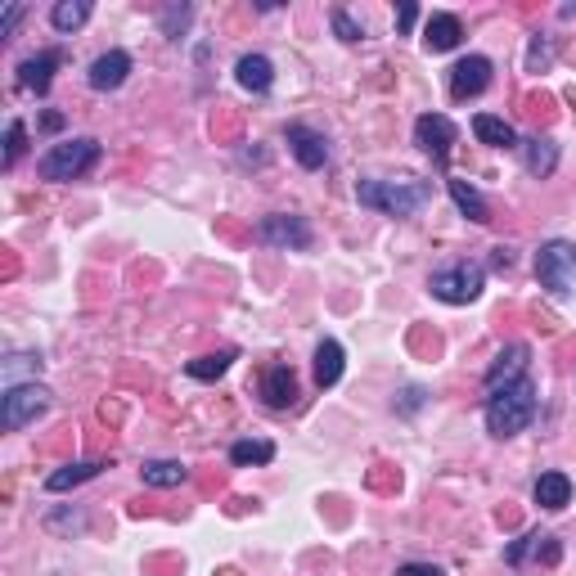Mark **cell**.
<instances>
[{"label": "cell", "instance_id": "6da1fadb", "mask_svg": "<svg viewBox=\"0 0 576 576\" xmlns=\"http://www.w3.org/2000/svg\"><path fill=\"white\" fill-rule=\"evenodd\" d=\"M536 405H540V396H536V383L531 378H518V383H509V387H500V392H491L486 396V432L491 437H518L522 428H531V419H536Z\"/></svg>", "mask_w": 576, "mask_h": 576}, {"label": "cell", "instance_id": "7a4b0ae2", "mask_svg": "<svg viewBox=\"0 0 576 576\" xmlns=\"http://www.w3.org/2000/svg\"><path fill=\"white\" fill-rule=\"evenodd\" d=\"M356 198L365 207H374V212L383 216H414L428 207L432 198V180H360L356 185Z\"/></svg>", "mask_w": 576, "mask_h": 576}, {"label": "cell", "instance_id": "3957f363", "mask_svg": "<svg viewBox=\"0 0 576 576\" xmlns=\"http://www.w3.org/2000/svg\"><path fill=\"white\" fill-rule=\"evenodd\" d=\"M99 162V140L90 135H77V140H63V144H50V149L36 158V176L41 180H81L90 167Z\"/></svg>", "mask_w": 576, "mask_h": 576}, {"label": "cell", "instance_id": "277c9868", "mask_svg": "<svg viewBox=\"0 0 576 576\" xmlns=\"http://www.w3.org/2000/svg\"><path fill=\"white\" fill-rule=\"evenodd\" d=\"M536 279L549 297H572L576 293V243L572 239H549L536 252Z\"/></svg>", "mask_w": 576, "mask_h": 576}, {"label": "cell", "instance_id": "5b68a950", "mask_svg": "<svg viewBox=\"0 0 576 576\" xmlns=\"http://www.w3.org/2000/svg\"><path fill=\"white\" fill-rule=\"evenodd\" d=\"M482 284H486V270L477 261H450V266L432 270L428 275V288L437 302H450V306H468L482 297Z\"/></svg>", "mask_w": 576, "mask_h": 576}, {"label": "cell", "instance_id": "8992f818", "mask_svg": "<svg viewBox=\"0 0 576 576\" xmlns=\"http://www.w3.org/2000/svg\"><path fill=\"white\" fill-rule=\"evenodd\" d=\"M45 410H50V387L14 383V387H5V396H0V428L18 432V428H27V423L41 419Z\"/></svg>", "mask_w": 576, "mask_h": 576}, {"label": "cell", "instance_id": "52a82bcc", "mask_svg": "<svg viewBox=\"0 0 576 576\" xmlns=\"http://www.w3.org/2000/svg\"><path fill=\"white\" fill-rule=\"evenodd\" d=\"M257 239L266 243V248H279V252H306L315 239V230L306 225V216L275 212V216H261L257 221Z\"/></svg>", "mask_w": 576, "mask_h": 576}, {"label": "cell", "instance_id": "ba28073f", "mask_svg": "<svg viewBox=\"0 0 576 576\" xmlns=\"http://www.w3.org/2000/svg\"><path fill=\"white\" fill-rule=\"evenodd\" d=\"M455 122H450L446 113H423L419 122H414V144H419L423 153H432L437 162L450 158V144H455Z\"/></svg>", "mask_w": 576, "mask_h": 576}, {"label": "cell", "instance_id": "9c48e42d", "mask_svg": "<svg viewBox=\"0 0 576 576\" xmlns=\"http://www.w3.org/2000/svg\"><path fill=\"white\" fill-rule=\"evenodd\" d=\"M491 86V59L486 54H464L450 68V99H473Z\"/></svg>", "mask_w": 576, "mask_h": 576}, {"label": "cell", "instance_id": "30bf717a", "mask_svg": "<svg viewBox=\"0 0 576 576\" xmlns=\"http://www.w3.org/2000/svg\"><path fill=\"white\" fill-rule=\"evenodd\" d=\"M527 365H531V347L527 342H509V347L495 356V365L486 369V392H500V387L527 378Z\"/></svg>", "mask_w": 576, "mask_h": 576}, {"label": "cell", "instance_id": "8fae6325", "mask_svg": "<svg viewBox=\"0 0 576 576\" xmlns=\"http://www.w3.org/2000/svg\"><path fill=\"white\" fill-rule=\"evenodd\" d=\"M288 153H293L306 171H320L324 162H329V140H324L320 131H311V126L293 122L288 126Z\"/></svg>", "mask_w": 576, "mask_h": 576}, {"label": "cell", "instance_id": "7c38bea8", "mask_svg": "<svg viewBox=\"0 0 576 576\" xmlns=\"http://www.w3.org/2000/svg\"><path fill=\"white\" fill-rule=\"evenodd\" d=\"M126 77H131V54H126V50H104L95 63H90V72H86L90 90H99V95L117 90Z\"/></svg>", "mask_w": 576, "mask_h": 576}, {"label": "cell", "instance_id": "4fadbf2b", "mask_svg": "<svg viewBox=\"0 0 576 576\" xmlns=\"http://www.w3.org/2000/svg\"><path fill=\"white\" fill-rule=\"evenodd\" d=\"M63 63V54L59 50H36V54H27L23 63H18V86L23 90H32V95H45L50 90V81H54V68Z\"/></svg>", "mask_w": 576, "mask_h": 576}, {"label": "cell", "instance_id": "5bb4252c", "mask_svg": "<svg viewBox=\"0 0 576 576\" xmlns=\"http://www.w3.org/2000/svg\"><path fill=\"white\" fill-rule=\"evenodd\" d=\"M518 153H522V167L527 176L536 180H549L558 171V144L549 135H531V140H518Z\"/></svg>", "mask_w": 576, "mask_h": 576}, {"label": "cell", "instance_id": "9a60e30c", "mask_svg": "<svg viewBox=\"0 0 576 576\" xmlns=\"http://www.w3.org/2000/svg\"><path fill=\"white\" fill-rule=\"evenodd\" d=\"M261 401L270 405V410H288V405L297 401V374L288 365H270L266 374H261Z\"/></svg>", "mask_w": 576, "mask_h": 576}, {"label": "cell", "instance_id": "2e32d148", "mask_svg": "<svg viewBox=\"0 0 576 576\" xmlns=\"http://www.w3.org/2000/svg\"><path fill=\"white\" fill-rule=\"evenodd\" d=\"M459 41H464V23H459L455 14H432L428 27H423V45H428L432 54L455 50Z\"/></svg>", "mask_w": 576, "mask_h": 576}, {"label": "cell", "instance_id": "e0dca14e", "mask_svg": "<svg viewBox=\"0 0 576 576\" xmlns=\"http://www.w3.org/2000/svg\"><path fill=\"white\" fill-rule=\"evenodd\" d=\"M234 77H239V86H243V90L261 95V90L275 86V63H270L266 54H243V59L234 63Z\"/></svg>", "mask_w": 576, "mask_h": 576}, {"label": "cell", "instance_id": "ac0fdd59", "mask_svg": "<svg viewBox=\"0 0 576 576\" xmlns=\"http://www.w3.org/2000/svg\"><path fill=\"white\" fill-rule=\"evenodd\" d=\"M531 495H536V504H540V509H567V504H572V477H567V473H540L536 477V491H531Z\"/></svg>", "mask_w": 576, "mask_h": 576}, {"label": "cell", "instance_id": "d6986e66", "mask_svg": "<svg viewBox=\"0 0 576 576\" xmlns=\"http://www.w3.org/2000/svg\"><path fill=\"white\" fill-rule=\"evenodd\" d=\"M473 135L482 144H491V149H518V131H513L504 117H495V113H477L473 117Z\"/></svg>", "mask_w": 576, "mask_h": 576}, {"label": "cell", "instance_id": "ffe728a7", "mask_svg": "<svg viewBox=\"0 0 576 576\" xmlns=\"http://www.w3.org/2000/svg\"><path fill=\"white\" fill-rule=\"evenodd\" d=\"M342 369H347L342 342H338V338H324L320 347H315V383H320V387H333V383L342 378Z\"/></svg>", "mask_w": 576, "mask_h": 576}, {"label": "cell", "instance_id": "44dd1931", "mask_svg": "<svg viewBox=\"0 0 576 576\" xmlns=\"http://www.w3.org/2000/svg\"><path fill=\"white\" fill-rule=\"evenodd\" d=\"M99 473H104V464H99V459H86V464H63V468H54V473L45 477V491L63 495V491H72V486L90 482V477H99Z\"/></svg>", "mask_w": 576, "mask_h": 576}, {"label": "cell", "instance_id": "7402d4cb", "mask_svg": "<svg viewBox=\"0 0 576 576\" xmlns=\"http://www.w3.org/2000/svg\"><path fill=\"white\" fill-rule=\"evenodd\" d=\"M446 185H450V198H455V207L468 216V221H477V225L491 221V207H486V198L477 194V189L468 185V180H455V176H450Z\"/></svg>", "mask_w": 576, "mask_h": 576}, {"label": "cell", "instance_id": "603a6c76", "mask_svg": "<svg viewBox=\"0 0 576 576\" xmlns=\"http://www.w3.org/2000/svg\"><path fill=\"white\" fill-rule=\"evenodd\" d=\"M140 477H144V486H158V491H167V486H180L185 482V464L180 459H149V464L140 468Z\"/></svg>", "mask_w": 576, "mask_h": 576}, {"label": "cell", "instance_id": "cb8c5ba5", "mask_svg": "<svg viewBox=\"0 0 576 576\" xmlns=\"http://www.w3.org/2000/svg\"><path fill=\"white\" fill-rule=\"evenodd\" d=\"M90 18V0H59V5L50 9V23H54V32H63V36H72L81 23Z\"/></svg>", "mask_w": 576, "mask_h": 576}, {"label": "cell", "instance_id": "d4e9b609", "mask_svg": "<svg viewBox=\"0 0 576 576\" xmlns=\"http://www.w3.org/2000/svg\"><path fill=\"white\" fill-rule=\"evenodd\" d=\"M270 459H275V441H234V446H230V464L234 468L270 464Z\"/></svg>", "mask_w": 576, "mask_h": 576}, {"label": "cell", "instance_id": "484cf974", "mask_svg": "<svg viewBox=\"0 0 576 576\" xmlns=\"http://www.w3.org/2000/svg\"><path fill=\"white\" fill-rule=\"evenodd\" d=\"M230 360H234V351H216V356H198V360H189L185 365V374L189 378H198V383H216V378L230 369Z\"/></svg>", "mask_w": 576, "mask_h": 576}, {"label": "cell", "instance_id": "4316f807", "mask_svg": "<svg viewBox=\"0 0 576 576\" xmlns=\"http://www.w3.org/2000/svg\"><path fill=\"white\" fill-rule=\"evenodd\" d=\"M23 140H27V131H23V122H18V117H14V122L5 126V158H0V162H5V171L14 167L18 158H23V149H27Z\"/></svg>", "mask_w": 576, "mask_h": 576}, {"label": "cell", "instance_id": "83f0119b", "mask_svg": "<svg viewBox=\"0 0 576 576\" xmlns=\"http://www.w3.org/2000/svg\"><path fill=\"white\" fill-rule=\"evenodd\" d=\"M189 18H194V9L189 5H171V9H162V32L167 36H180L189 27Z\"/></svg>", "mask_w": 576, "mask_h": 576}, {"label": "cell", "instance_id": "f1b7e54d", "mask_svg": "<svg viewBox=\"0 0 576 576\" xmlns=\"http://www.w3.org/2000/svg\"><path fill=\"white\" fill-rule=\"evenodd\" d=\"M527 554L536 558V563H549V567H554L563 549H558V536H531V549H527Z\"/></svg>", "mask_w": 576, "mask_h": 576}, {"label": "cell", "instance_id": "f546056e", "mask_svg": "<svg viewBox=\"0 0 576 576\" xmlns=\"http://www.w3.org/2000/svg\"><path fill=\"white\" fill-rule=\"evenodd\" d=\"M549 59H554V41H549V36H536L527 50V68L540 72V68H549Z\"/></svg>", "mask_w": 576, "mask_h": 576}, {"label": "cell", "instance_id": "4dcf8cb0", "mask_svg": "<svg viewBox=\"0 0 576 576\" xmlns=\"http://www.w3.org/2000/svg\"><path fill=\"white\" fill-rule=\"evenodd\" d=\"M333 32H338V36H342V41H347V45H356L360 36H365V32H360V23H356V18L347 14V9H333Z\"/></svg>", "mask_w": 576, "mask_h": 576}, {"label": "cell", "instance_id": "1f68e13d", "mask_svg": "<svg viewBox=\"0 0 576 576\" xmlns=\"http://www.w3.org/2000/svg\"><path fill=\"white\" fill-rule=\"evenodd\" d=\"M423 401H428V392H423V387H405L401 401H396V410H401V414H414Z\"/></svg>", "mask_w": 576, "mask_h": 576}, {"label": "cell", "instance_id": "d6a6232c", "mask_svg": "<svg viewBox=\"0 0 576 576\" xmlns=\"http://www.w3.org/2000/svg\"><path fill=\"white\" fill-rule=\"evenodd\" d=\"M414 18H419V5H414V0H405V5L396 9V32H410Z\"/></svg>", "mask_w": 576, "mask_h": 576}, {"label": "cell", "instance_id": "836d02e7", "mask_svg": "<svg viewBox=\"0 0 576 576\" xmlns=\"http://www.w3.org/2000/svg\"><path fill=\"white\" fill-rule=\"evenodd\" d=\"M396 576H446V572H441L437 563H405Z\"/></svg>", "mask_w": 576, "mask_h": 576}, {"label": "cell", "instance_id": "e575fe53", "mask_svg": "<svg viewBox=\"0 0 576 576\" xmlns=\"http://www.w3.org/2000/svg\"><path fill=\"white\" fill-rule=\"evenodd\" d=\"M18 18H23V5H9V9H5V18H0V36H14Z\"/></svg>", "mask_w": 576, "mask_h": 576}, {"label": "cell", "instance_id": "d590c367", "mask_svg": "<svg viewBox=\"0 0 576 576\" xmlns=\"http://www.w3.org/2000/svg\"><path fill=\"white\" fill-rule=\"evenodd\" d=\"M491 266H495V270H509V266H513V248H504V243H500V248L491 252Z\"/></svg>", "mask_w": 576, "mask_h": 576}, {"label": "cell", "instance_id": "8d00e7d4", "mask_svg": "<svg viewBox=\"0 0 576 576\" xmlns=\"http://www.w3.org/2000/svg\"><path fill=\"white\" fill-rule=\"evenodd\" d=\"M50 527H72V531H81V527H86V518H81V513H72V518H50Z\"/></svg>", "mask_w": 576, "mask_h": 576}, {"label": "cell", "instance_id": "74e56055", "mask_svg": "<svg viewBox=\"0 0 576 576\" xmlns=\"http://www.w3.org/2000/svg\"><path fill=\"white\" fill-rule=\"evenodd\" d=\"M41 126H45V131H63V113H45Z\"/></svg>", "mask_w": 576, "mask_h": 576}]
</instances>
